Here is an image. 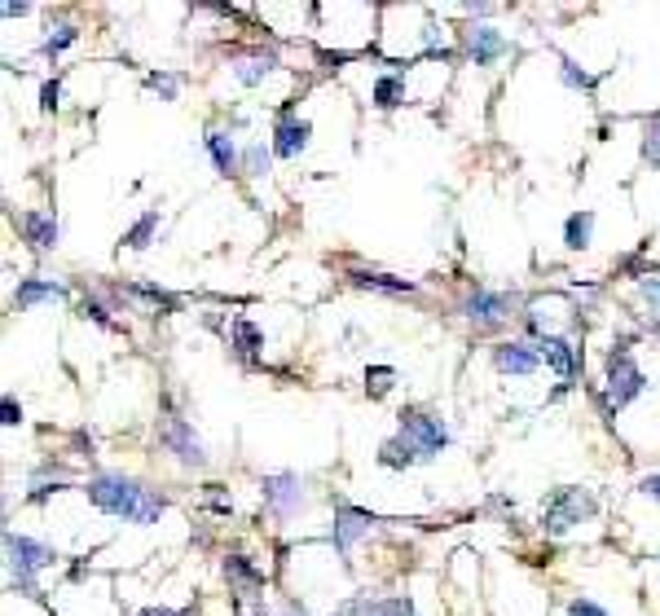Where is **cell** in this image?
I'll return each instance as SVG.
<instances>
[{
    "label": "cell",
    "instance_id": "24",
    "mask_svg": "<svg viewBox=\"0 0 660 616\" xmlns=\"http://www.w3.org/2000/svg\"><path fill=\"white\" fill-rule=\"evenodd\" d=\"M273 71V58H256V62H238V80L242 84H256V80H264V75H269Z\"/></svg>",
    "mask_w": 660,
    "mask_h": 616
},
{
    "label": "cell",
    "instance_id": "26",
    "mask_svg": "<svg viewBox=\"0 0 660 616\" xmlns=\"http://www.w3.org/2000/svg\"><path fill=\"white\" fill-rule=\"evenodd\" d=\"M643 154L660 168V119H647V132H643Z\"/></svg>",
    "mask_w": 660,
    "mask_h": 616
},
{
    "label": "cell",
    "instance_id": "17",
    "mask_svg": "<svg viewBox=\"0 0 660 616\" xmlns=\"http://www.w3.org/2000/svg\"><path fill=\"white\" fill-rule=\"evenodd\" d=\"M379 462L383 467H410V462H423V458H418V449L405 436H392L388 445L379 449Z\"/></svg>",
    "mask_w": 660,
    "mask_h": 616
},
{
    "label": "cell",
    "instance_id": "29",
    "mask_svg": "<svg viewBox=\"0 0 660 616\" xmlns=\"http://www.w3.org/2000/svg\"><path fill=\"white\" fill-rule=\"evenodd\" d=\"M75 36H80V31H75V27H58V36H49V44H44V53H49V58H53V53H62V49H66V44H71Z\"/></svg>",
    "mask_w": 660,
    "mask_h": 616
},
{
    "label": "cell",
    "instance_id": "18",
    "mask_svg": "<svg viewBox=\"0 0 660 616\" xmlns=\"http://www.w3.org/2000/svg\"><path fill=\"white\" fill-rule=\"evenodd\" d=\"M590 229H594V212H572L564 225V242L572 251H586L590 247Z\"/></svg>",
    "mask_w": 660,
    "mask_h": 616
},
{
    "label": "cell",
    "instance_id": "9",
    "mask_svg": "<svg viewBox=\"0 0 660 616\" xmlns=\"http://www.w3.org/2000/svg\"><path fill=\"white\" fill-rule=\"evenodd\" d=\"M467 308H471V322H480V326H502L506 322V304L502 295H493V291H476L467 300Z\"/></svg>",
    "mask_w": 660,
    "mask_h": 616
},
{
    "label": "cell",
    "instance_id": "13",
    "mask_svg": "<svg viewBox=\"0 0 660 616\" xmlns=\"http://www.w3.org/2000/svg\"><path fill=\"white\" fill-rule=\"evenodd\" d=\"M537 352H542V357H546V361H550V366H555L559 374H564V379H572V374H577V348H572L568 339L546 335L542 344H537Z\"/></svg>",
    "mask_w": 660,
    "mask_h": 616
},
{
    "label": "cell",
    "instance_id": "31",
    "mask_svg": "<svg viewBox=\"0 0 660 616\" xmlns=\"http://www.w3.org/2000/svg\"><path fill=\"white\" fill-rule=\"evenodd\" d=\"M564 80H568L572 88H590V84H594L590 75H586V71H577V62H568V58H564Z\"/></svg>",
    "mask_w": 660,
    "mask_h": 616
},
{
    "label": "cell",
    "instance_id": "36",
    "mask_svg": "<svg viewBox=\"0 0 660 616\" xmlns=\"http://www.w3.org/2000/svg\"><path fill=\"white\" fill-rule=\"evenodd\" d=\"M0 9H5V18H22V14H27V5H14V0H9V5H0Z\"/></svg>",
    "mask_w": 660,
    "mask_h": 616
},
{
    "label": "cell",
    "instance_id": "25",
    "mask_svg": "<svg viewBox=\"0 0 660 616\" xmlns=\"http://www.w3.org/2000/svg\"><path fill=\"white\" fill-rule=\"evenodd\" d=\"M361 286H379V291H414V282H401V278H383V273H357Z\"/></svg>",
    "mask_w": 660,
    "mask_h": 616
},
{
    "label": "cell",
    "instance_id": "11",
    "mask_svg": "<svg viewBox=\"0 0 660 616\" xmlns=\"http://www.w3.org/2000/svg\"><path fill=\"white\" fill-rule=\"evenodd\" d=\"M493 361H498V370L533 374L537 361H542V352H533V348H524V344H502V348H493Z\"/></svg>",
    "mask_w": 660,
    "mask_h": 616
},
{
    "label": "cell",
    "instance_id": "22",
    "mask_svg": "<svg viewBox=\"0 0 660 616\" xmlns=\"http://www.w3.org/2000/svg\"><path fill=\"white\" fill-rule=\"evenodd\" d=\"M154 229H159V216H154V212H146V216L137 220V225H132V234H128V247H146Z\"/></svg>",
    "mask_w": 660,
    "mask_h": 616
},
{
    "label": "cell",
    "instance_id": "19",
    "mask_svg": "<svg viewBox=\"0 0 660 616\" xmlns=\"http://www.w3.org/2000/svg\"><path fill=\"white\" fill-rule=\"evenodd\" d=\"M36 300H62V286H53V282H22L18 295H14V304L18 308H31Z\"/></svg>",
    "mask_w": 660,
    "mask_h": 616
},
{
    "label": "cell",
    "instance_id": "10",
    "mask_svg": "<svg viewBox=\"0 0 660 616\" xmlns=\"http://www.w3.org/2000/svg\"><path fill=\"white\" fill-rule=\"evenodd\" d=\"M467 53L480 66H489L493 58H502V53H506V40L493 27H476V31H467Z\"/></svg>",
    "mask_w": 660,
    "mask_h": 616
},
{
    "label": "cell",
    "instance_id": "3",
    "mask_svg": "<svg viewBox=\"0 0 660 616\" xmlns=\"http://www.w3.org/2000/svg\"><path fill=\"white\" fill-rule=\"evenodd\" d=\"M586 515H594V498L581 489H559L546 502V533H568L572 524H581Z\"/></svg>",
    "mask_w": 660,
    "mask_h": 616
},
{
    "label": "cell",
    "instance_id": "23",
    "mask_svg": "<svg viewBox=\"0 0 660 616\" xmlns=\"http://www.w3.org/2000/svg\"><path fill=\"white\" fill-rule=\"evenodd\" d=\"M392 379H396V370L392 366H374L370 374H366V388H370V396H383L392 388Z\"/></svg>",
    "mask_w": 660,
    "mask_h": 616
},
{
    "label": "cell",
    "instance_id": "16",
    "mask_svg": "<svg viewBox=\"0 0 660 616\" xmlns=\"http://www.w3.org/2000/svg\"><path fill=\"white\" fill-rule=\"evenodd\" d=\"M225 577L234 581V586H247V590H260L264 586V572L247 564V555H229L225 559Z\"/></svg>",
    "mask_w": 660,
    "mask_h": 616
},
{
    "label": "cell",
    "instance_id": "38",
    "mask_svg": "<svg viewBox=\"0 0 660 616\" xmlns=\"http://www.w3.org/2000/svg\"><path fill=\"white\" fill-rule=\"evenodd\" d=\"M286 616H308L304 608H295V603H291V608H286Z\"/></svg>",
    "mask_w": 660,
    "mask_h": 616
},
{
    "label": "cell",
    "instance_id": "27",
    "mask_svg": "<svg viewBox=\"0 0 660 616\" xmlns=\"http://www.w3.org/2000/svg\"><path fill=\"white\" fill-rule=\"evenodd\" d=\"M242 168H247L251 176H264V168H269V150H264V146H251L247 154H242Z\"/></svg>",
    "mask_w": 660,
    "mask_h": 616
},
{
    "label": "cell",
    "instance_id": "34",
    "mask_svg": "<svg viewBox=\"0 0 660 616\" xmlns=\"http://www.w3.org/2000/svg\"><path fill=\"white\" fill-rule=\"evenodd\" d=\"M150 88L159 97H176V80H172V75H150Z\"/></svg>",
    "mask_w": 660,
    "mask_h": 616
},
{
    "label": "cell",
    "instance_id": "14",
    "mask_svg": "<svg viewBox=\"0 0 660 616\" xmlns=\"http://www.w3.org/2000/svg\"><path fill=\"white\" fill-rule=\"evenodd\" d=\"M308 128L304 119H282L278 124V141H273V154H282V159H295L304 146H308Z\"/></svg>",
    "mask_w": 660,
    "mask_h": 616
},
{
    "label": "cell",
    "instance_id": "6",
    "mask_svg": "<svg viewBox=\"0 0 660 616\" xmlns=\"http://www.w3.org/2000/svg\"><path fill=\"white\" fill-rule=\"evenodd\" d=\"M5 555H9V564H14V572H36V568H44L53 559V550L40 546V542H31V537L9 533L5 537Z\"/></svg>",
    "mask_w": 660,
    "mask_h": 616
},
{
    "label": "cell",
    "instance_id": "21",
    "mask_svg": "<svg viewBox=\"0 0 660 616\" xmlns=\"http://www.w3.org/2000/svg\"><path fill=\"white\" fill-rule=\"evenodd\" d=\"M234 339H238V352H242V357H251V352L260 348V330H256V322L238 317V322H234Z\"/></svg>",
    "mask_w": 660,
    "mask_h": 616
},
{
    "label": "cell",
    "instance_id": "37",
    "mask_svg": "<svg viewBox=\"0 0 660 616\" xmlns=\"http://www.w3.org/2000/svg\"><path fill=\"white\" fill-rule=\"evenodd\" d=\"M137 616H185V612H172V608H146V612H137Z\"/></svg>",
    "mask_w": 660,
    "mask_h": 616
},
{
    "label": "cell",
    "instance_id": "1",
    "mask_svg": "<svg viewBox=\"0 0 660 616\" xmlns=\"http://www.w3.org/2000/svg\"><path fill=\"white\" fill-rule=\"evenodd\" d=\"M88 498L102 506L106 515H119V520H132V524H150L163 515V498H154L150 489H141L128 476H93L88 480Z\"/></svg>",
    "mask_w": 660,
    "mask_h": 616
},
{
    "label": "cell",
    "instance_id": "32",
    "mask_svg": "<svg viewBox=\"0 0 660 616\" xmlns=\"http://www.w3.org/2000/svg\"><path fill=\"white\" fill-rule=\"evenodd\" d=\"M568 616H608L599 608V603H590V599H572V608H568Z\"/></svg>",
    "mask_w": 660,
    "mask_h": 616
},
{
    "label": "cell",
    "instance_id": "20",
    "mask_svg": "<svg viewBox=\"0 0 660 616\" xmlns=\"http://www.w3.org/2000/svg\"><path fill=\"white\" fill-rule=\"evenodd\" d=\"M374 102H379L383 110H392V106H401L405 102V84L396 80V75H383L379 84H374Z\"/></svg>",
    "mask_w": 660,
    "mask_h": 616
},
{
    "label": "cell",
    "instance_id": "8",
    "mask_svg": "<svg viewBox=\"0 0 660 616\" xmlns=\"http://www.w3.org/2000/svg\"><path fill=\"white\" fill-rule=\"evenodd\" d=\"M18 225H22V234H27V242H31L36 251H53V247H58V220H53V216H44V212H22Z\"/></svg>",
    "mask_w": 660,
    "mask_h": 616
},
{
    "label": "cell",
    "instance_id": "15",
    "mask_svg": "<svg viewBox=\"0 0 660 616\" xmlns=\"http://www.w3.org/2000/svg\"><path fill=\"white\" fill-rule=\"evenodd\" d=\"M207 150H212V159H216V168L225 172V176H234L242 168V159H238V146L225 137V132H207Z\"/></svg>",
    "mask_w": 660,
    "mask_h": 616
},
{
    "label": "cell",
    "instance_id": "7",
    "mask_svg": "<svg viewBox=\"0 0 660 616\" xmlns=\"http://www.w3.org/2000/svg\"><path fill=\"white\" fill-rule=\"evenodd\" d=\"M163 445L176 449V458H181L185 467H203V462H207L203 445L194 440V432H190V423H185V418H172V423L163 427Z\"/></svg>",
    "mask_w": 660,
    "mask_h": 616
},
{
    "label": "cell",
    "instance_id": "30",
    "mask_svg": "<svg viewBox=\"0 0 660 616\" xmlns=\"http://www.w3.org/2000/svg\"><path fill=\"white\" fill-rule=\"evenodd\" d=\"M0 414H5V418H0L5 427H18L22 423V405L14 401V396H5V401H0Z\"/></svg>",
    "mask_w": 660,
    "mask_h": 616
},
{
    "label": "cell",
    "instance_id": "5",
    "mask_svg": "<svg viewBox=\"0 0 660 616\" xmlns=\"http://www.w3.org/2000/svg\"><path fill=\"white\" fill-rule=\"evenodd\" d=\"M264 489V502H269V511L286 520V515L295 511V506L304 502V489H300V476H291V471H282V476H269L260 484Z\"/></svg>",
    "mask_w": 660,
    "mask_h": 616
},
{
    "label": "cell",
    "instance_id": "33",
    "mask_svg": "<svg viewBox=\"0 0 660 616\" xmlns=\"http://www.w3.org/2000/svg\"><path fill=\"white\" fill-rule=\"evenodd\" d=\"M58 97H62V84H58V80H49V84L40 88V106H44V110L58 106Z\"/></svg>",
    "mask_w": 660,
    "mask_h": 616
},
{
    "label": "cell",
    "instance_id": "2",
    "mask_svg": "<svg viewBox=\"0 0 660 616\" xmlns=\"http://www.w3.org/2000/svg\"><path fill=\"white\" fill-rule=\"evenodd\" d=\"M401 436L410 440V445L418 449V458H436L440 449L449 445V432H445V423L432 414H423V410H410V414H401Z\"/></svg>",
    "mask_w": 660,
    "mask_h": 616
},
{
    "label": "cell",
    "instance_id": "28",
    "mask_svg": "<svg viewBox=\"0 0 660 616\" xmlns=\"http://www.w3.org/2000/svg\"><path fill=\"white\" fill-rule=\"evenodd\" d=\"M374 616H414V603L410 599H383V603H374Z\"/></svg>",
    "mask_w": 660,
    "mask_h": 616
},
{
    "label": "cell",
    "instance_id": "4",
    "mask_svg": "<svg viewBox=\"0 0 660 616\" xmlns=\"http://www.w3.org/2000/svg\"><path fill=\"white\" fill-rule=\"evenodd\" d=\"M643 370L634 366V357L625 348H616L612 357H608V401L621 410V405H630L638 392H643Z\"/></svg>",
    "mask_w": 660,
    "mask_h": 616
},
{
    "label": "cell",
    "instance_id": "35",
    "mask_svg": "<svg viewBox=\"0 0 660 616\" xmlns=\"http://www.w3.org/2000/svg\"><path fill=\"white\" fill-rule=\"evenodd\" d=\"M638 489H643L647 498H656V502H660V476H647L643 484H638Z\"/></svg>",
    "mask_w": 660,
    "mask_h": 616
},
{
    "label": "cell",
    "instance_id": "12",
    "mask_svg": "<svg viewBox=\"0 0 660 616\" xmlns=\"http://www.w3.org/2000/svg\"><path fill=\"white\" fill-rule=\"evenodd\" d=\"M370 524H374V520H370L366 511H357V506H344V511H339V520H335V546L348 550L361 533H370Z\"/></svg>",
    "mask_w": 660,
    "mask_h": 616
}]
</instances>
